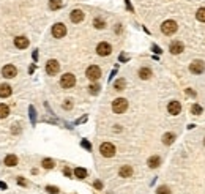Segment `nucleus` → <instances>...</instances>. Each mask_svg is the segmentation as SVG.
Listing matches in <instances>:
<instances>
[{"mask_svg": "<svg viewBox=\"0 0 205 194\" xmlns=\"http://www.w3.org/2000/svg\"><path fill=\"white\" fill-rule=\"evenodd\" d=\"M59 8H62V0H49V10L55 11Z\"/></svg>", "mask_w": 205, "mask_h": 194, "instance_id": "20", "label": "nucleus"}, {"mask_svg": "<svg viewBox=\"0 0 205 194\" xmlns=\"http://www.w3.org/2000/svg\"><path fill=\"white\" fill-rule=\"evenodd\" d=\"M85 76L90 79V80H98L101 77V70H100V66L96 65H92L87 68V71H85Z\"/></svg>", "mask_w": 205, "mask_h": 194, "instance_id": "5", "label": "nucleus"}, {"mask_svg": "<svg viewBox=\"0 0 205 194\" xmlns=\"http://www.w3.org/2000/svg\"><path fill=\"white\" fill-rule=\"evenodd\" d=\"M126 109H128V101L125 98H117V100H114L112 110H114L115 114H123Z\"/></svg>", "mask_w": 205, "mask_h": 194, "instance_id": "2", "label": "nucleus"}, {"mask_svg": "<svg viewBox=\"0 0 205 194\" xmlns=\"http://www.w3.org/2000/svg\"><path fill=\"white\" fill-rule=\"evenodd\" d=\"M153 51H155V52H156V54H159V52H161V49H159V47H158V46H153Z\"/></svg>", "mask_w": 205, "mask_h": 194, "instance_id": "39", "label": "nucleus"}, {"mask_svg": "<svg viewBox=\"0 0 205 194\" xmlns=\"http://www.w3.org/2000/svg\"><path fill=\"white\" fill-rule=\"evenodd\" d=\"M41 164H43V167H44V169H52L54 166H55V163H54V159H51V158H44V159H43V163H41Z\"/></svg>", "mask_w": 205, "mask_h": 194, "instance_id": "25", "label": "nucleus"}, {"mask_svg": "<svg viewBox=\"0 0 205 194\" xmlns=\"http://www.w3.org/2000/svg\"><path fill=\"white\" fill-rule=\"evenodd\" d=\"M93 25L96 27V29H104V27H106V22H104L101 18H96V19L93 21Z\"/></svg>", "mask_w": 205, "mask_h": 194, "instance_id": "26", "label": "nucleus"}, {"mask_svg": "<svg viewBox=\"0 0 205 194\" xmlns=\"http://www.w3.org/2000/svg\"><path fill=\"white\" fill-rule=\"evenodd\" d=\"M2 74H3V77L11 79V77H14V76L18 74V68H16L14 65H5V66L2 68Z\"/></svg>", "mask_w": 205, "mask_h": 194, "instance_id": "9", "label": "nucleus"}, {"mask_svg": "<svg viewBox=\"0 0 205 194\" xmlns=\"http://www.w3.org/2000/svg\"><path fill=\"white\" fill-rule=\"evenodd\" d=\"M29 112H30V117H32V123H35V117H36V115H35V107H33V106L29 107Z\"/></svg>", "mask_w": 205, "mask_h": 194, "instance_id": "32", "label": "nucleus"}, {"mask_svg": "<svg viewBox=\"0 0 205 194\" xmlns=\"http://www.w3.org/2000/svg\"><path fill=\"white\" fill-rule=\"evenodd\" d=\"M85 120H87V117H82V118H79L76 123H82V122H85Z\"/></svg>", "mask_w": 205, "mask_h": 194, "instance_id": "41", "label": "nucleus"}, {"mask_svg": "<svg viewBox=\"0 0 205 194\" xmlns=\"http://www.w3.org/2000/svg\"><path fill=\"white\" fill-rule=\"evenodd\" d=\"M183 49H185V46H183V43H182V41H172V43H170V46H169V51H170L174 55H177V54L183 52Z\"/></svg>", "mask_w": 205, "mask_h": 194, "instance_id": "13", "label": "nucleus"}, {"mask_svg": "<svg viewBox=\"0 0 205 194\" xmlns=\"http://www.w3.org/2000/svg\"><path fill=\"white\" fill-rule=\"evenodd\" d=\"M100 151H101V155H103L104 158H112V156L115 155V147H114L111 142H104V144H101Z\"/></svg>", "mask_w": 205, "mask_h": 194, "instance_id": "4", "label": "nucleus"}, {"mask_svg": "<svg viewBox=\"0 0 205 194\" xmlns=\"http://www.w3.org/2000/svg\"><path fill=\"white\" fill-rule=\"evenodd\" d=\"M3 163H5V166H8V167H14V166H18V156L16 155H6Z\"/></svg>", "mask_w": 205, "mask_h": 194, "instance_id": "15", "label": "nucleus"}, {"mask_svg": "<svg viewBox=\"0 0 205 194\" xmlns=\"http://www.w3.org/2000/svg\"><path fill=\"white\" fill-rule=\"evenodd\" d=\"M74 84H76V77L71 73H65L60 79V85L63 89H71V87H74Z\"/></svg>", "mask_w": 205, "mask_h": 194, "instance_id": "3", "label": "nucleus"}, {"mask_svg": "<svg viewBox=\"0 0 205 194\" xmlns=\"http://www.w3.org/2000/svg\"><path fill=\"white\" fill-rule=\"evenodd\" d=\"M203 144H205V141H203Z\"/></svg>", "mask_w": 205, "mask_h": 194, "instance_id": "43", "label": "nucleus"}, {"mask_svg": "<svg viewBox=\"0 0 205 194\" xmlns=\"http://www.w3.org/2000/svg\"><path fill=\"white\" fill-rule=\"evenodd\" d=\"M189 70H191V73H194V74H200L205 70V65H203L202 60H194L193 63L189 65Z\"/></svg>", "mask_w": 205, "mask_h": 194, "instance_id": "10", "label": "nucleus"}, {"mask_svg": "<svg viewBox=\"0 0 205 194\" xmlns=\"http://www.w3.org/2000/svg\"><path fill=\"white\" fill-rule=\"evenodd\" d=\"M52 35H54V38H63L66 35V27H65V24H62V22L54 24V27H52Z\"/></svg>", "mask_w": 205, "mask_h": 194, "instance_id": "7", "label": "nucleus"}, {"mask_svg": "<svg viewBox=\"0 0 205 194\" xmlns=\"http://www.w3.org/2000/svg\"><path fill=\"white\" fill-rule=\"evenodd\" d=\"M100 89H101V87H100L98 84H92V85L88 87V92H90L92 95H98V93H100Z\"/></svg>", "mask_w": 205, "mask_h": 194, "instance_id": "28", "label": "nucleus"}, {"mask_svg": "<svg viewBox=\"0 0 205 194\" xmlns=\"http://www.w3.org/2000/svg\"><path fill=\"white\" fill-rule=\"evenodd\" d=\"M167 110H169V114L170 115H178L180 112H182V104L178 103V101H170L169 104H167Z\"/></svg>", "mask_w": 205, "mask_h": 194, "instance_id": "11", "label": "nucleus"}, {"mask_svg": "<svg viewBox=\"0 0 205 194\" xmlns=\"http://www.w3.org/2000/svg\"><path fill=\"white\" fill-rule=\"evenodd\" d=\"M126 87V80L125 79H118V80H115V84H114V89L115 90H123V89H125Z\"/></svg>", "mask_w": 205, "mask_h": 194, "instance_id": "23", "label": "nucleus"}, {"mask_svg": "<svg viewBox=\"0 0 205 194\" xmlns=\"http://www.w3.org/2000/svg\"><path fill=\"white\" fill-rule=\"evenodd\" d=\"M150 76H152V70H150V68L144 66V68H141V70H139V77L141 79L147 80V79H150Z\"/></svg>", "mask_w": 205, "mask_h": 194, "instance_id": "19", "label": "nucleus"}, {"mask_svg": "<svg viewBox=\"0 0 205 194\" xmlns=\"http://www.w3.org/2000/svg\"><path fill=\"white\" fill-rule=\"evenodd\" d=\"M63 107H65V109H71V107H73V103H71V100H66V101L63 103Z\"/></svg>", "mask_w": 205, "mask_h": 194, "instance_id": "35", "label": "nucleus"}, {"mask_svg": "<svg viewBox=\"0 0 205 194\" xmlns=\"http://www.w3.org/2000/svg\"><path fill=\"white\" fill-rule=\"evenodd\" d=\"M84 18H85V14H84V11H82V10H73L71 14H70V19H71V22H74V24L82 22V21H84Z\"/></svg>", "mask_w": 205, "mask_h": 194, "instance_id": "12", "label": "nucleus"}, {"mask_svg": "<svg viewBox=\"0 0 205 194\" xmlns=\"http://www.w3.org/2000/svg\"><path fill=\"white\" fill-rule=\"evenodd\" d=\"M174 139H175V136L172 134V133H166L162 136V142L166 144V145H170L172 142H174Z\"/></svg>", "mask_w": 205, "mask_h": 194, "instance_id": "21", "label": "nucleus"}, {"mask_svg": "<svg viewBox=\"0 0 205 194\" xmlns=\"http://www.w3.org/2000/svg\"><path fill=\"white\" fill-rule=\"evenodd\" d=\"M63 174H65L66 177H71V171L68 169V167H65V169H63Z\"/></svg>", "mask_w": 205, "mask_h": 194, "instance_id": "37", "label": "nucleus"}, {"mask_svg": "<svg viewBox=\"0 0 205 194\" xmlns=\"http://www.w3.org/2000/svg\"><path fill=\"white\" fill-rule=\"evenodd\" d=\"M11 95V87L8 84H2L0 85V98H8Z\"/></svg>", "mask_w": 205, "mask_h": 194, "instance_id": "17", "label": "nucleus"}, {"mask_svg": "<svg viewBox=\"0 0 205 194\" xmlns=\"http://www.w3.org/2000/svg\"><path fill=\"white\" fill-rule=\"evenodd\" d=\"M191 112H193L194 115L202 114V106H199V104H193V107H191Z\"/></svg>", "mask_w": 205, "mask_h": 194, "instance_id": "29", "label": "nucleus"}, {"mask_svg": "<svg viewBox=\"0 0 205 194\" xmlns=\"http://www.w3.org/2000/svg\"><path fill=\"white\" fill-rule=\"evenodd\" d=\"M196 18H197V21H200V22H205V8H199V11H197Z\"/></svg>", "mask_w": 205, "mask_h": 194, "instance_id": "27", "label": "nucleus"}, {"mask_svg": "<svg viewBox=\"0 0 205 194\" xmlns=\"http://www.w3.org/2000/svg\"><path fill=\"white\" fill-rule=\"evenodd\" d=\"M59 71H60V63L57 60H49L46 63V73L49 76H55Z\"/></svg>", "mask_w": 205, "mask_h": 194, "instance_id": "6", "label": "nucleus"}, {"mask_svg": "<svg viewBox=\"0 0 205 194\" xmlns=\"http://www.w3.org/2000/svg\"><path fill=\"white\" fill-rule=\"evenodd\" d=\"M93 186H95V188H96V189H103V183L100 182V180H96V182H95V183H93Z\"/></svg>", "mask_w": 205, "mask_h": 194, "instance_id": "36", "label": "nucleus"}, {"mask_svg": "<svg viewBox=\"0 0 205 194\" xmlns=\"http://www.w3.org/2000/svg\"><path fill=\"white\" fill-rule=\"evenodd\" d=\"M80 145H82V147H85L87 150H92V145H90V142H88V141H85V139L80 142Z\"/></svg>", "mask_w": 205, "mask_h": 194, "instance_id": "33", "label": "nucleus"}, {"mask_svg": "<svg viewBox=\"0 0 205 194\" xmlns=\"http://www.w3.org/2000/svg\"><path fill=\"white\" fill-rule=\"evenodd\" d=\"M177 22L175 21H172V19H169V21H164L162 22V25H161V32L164 33V35H174L175 32H177Z\"/></svg>", "mask_w": 205, "mask_h": 194, "instance_id": "1", "label": "nucleus"}, {"mask_svg": "<svg viewBox=\"0 0 205 194\" xmlns=\"http://www.w3.org/2000/svg\"><path fill=\"white\" fill-rule=\"evenodd\" d=\"M10 114V107L6 104H0V118H5Z\"/></svg>", "mask_w": 205, "mask_h": 194, "instance_id": "24", "label": "nucleus"}, {"mask_svg": "<svg viewBox=\"0 0 205 194\" xmlns=\"http://www.w3.org/2000/svg\"><path fill=\"white\" fill-rule=\"evenodd\" d=\"M156 194H170V189L167 186H159L156 189Z\"/></svg>", "mask_w": 205, "mask_h": 194, "instance_id": "30", "label": "nucleus"}, {"mask_svg": "<svg viewBox=\"0 0 205 194\" xmlns=\"http://www.w3.org/2000/svg\"><path fill=\"white\" fill-rule=\"evenodd\" d=\"M16 182H18L21 186H25V185H27V180H25V178H22V177H18V180H16Z\"/></svg>", "mask_w": 205, "mask_h": 194, "instance_id": "34", "label": "nucleus"}, {"mask_svg": "<svg viewBox=\"0 0 205 194\" xmlns=\"http://www.w3.org/2000/svg\"><path fill=\"white\" fill-rule=\"evenodd\" d=\"M126 6H128V10H129V11H133V6L129 5V0H126Z\"/></svg>", "mask_w": 205, "mask_h": 194, "instance_id": "42", "label": "nucleus"}, {"mask_svg": "<svg viewBox=\"0 0 205 194\" xmlns=\"http://www.w3.org/2000/svg\"><path fill=\"white\" fill-rule=\"evenodd\" d=\"M46 191L49 192V194H59V188L57 186H46Z\"/></svg>", "mask_w": 205, "mask_h": 194, "instance_id": "31", "label": "nucleus"}, {"mask_svg": "<svg viewBox=\"0 0 205 194\" xmlns=\"http://www.w3.org/2000/svg\"><path fill=\"white\" fill-rule=\"evenodd\" d=\"M126 60H128V57H126V55H123V54H121V55H120V62H126Z\"/></svg>", "mask_w": 205, "mask_h": 194, "instance_id": "38", "label": "nucleus"}, {"mask_svg": "<svg viewBox=\"0 0 205 194\" xmlns=\"http://www.w3.org/2000/svg\"><path fill=\"white\" fill-rule=\"evenodd\" d=\"M96 52H98V55H101V57H106V55H109L112 52V46L109 43H106V41H103V43H100L96 46Z\"/></svg>", "mask_w": 205, "mask_h": 194, "instance_id": "8", "label": "nucleus"}, {"mask_svg": "<svg viewBox=\"0 0 205 194\" xmlns=\"http://www.w3.org/2000/svg\"><path fill=\"white\" fill-rule=\"evenodd\" d=\"M0 188H2V189H6V183H3V182H0Z\"/></svg>", "mask_w": 205, "mask_h": 194, "instance_id": "40", "label": "nucleus"}, {"mask_svg": "<svg viewBox=\"0 0 205 194\" xmlns=\"http://www.w3.org/2000/svg\"><path fill=\"white\" fill-rule=\"evenodd\" d=\"M14 46L18 49H25L27 46H29V38H25V36H18L14 38Z\"/></svg>", "mask_w": 205, "mask_h": 194, "instance_id": "14", "label": "nucleus"}, {"mask_svg": "<svg viewBox=\"0 0 205 194\" xmlns=\"http://www.w3.org/2000/svg\"><path fill=\"white\" fill-rule=\"evenodd\" d=\"M118 175L123 177V178L131 177L133 175V167H131V166H123V167H120V171H118Z\"/></svg>", "mask_w": 205, "mask_h": 194, "instance_id": "16", "label": "nucleus"}, {"mask_svg": "<svg viewBox=\"0 0 205 194\" xmlns=\"http://www.w3.org/2000/svg\"><path fill=\"white\" fill-rule=\"evenodd\" d=\"M74 175H76L77 178L82 180V178H85V177H87V171H85L84 167H76V169H74Z\"/></svg>", "mask_w": 205, "mask_h": 194, "instance_id": "22", "label": "nucleus"}, {"mask_svg": "<svg viewBox=\"0 0 205 194\" xmlns=\"http://www.w3.org/2000/svg\"><path fill=\"white\" fill-rule=\"evenodd\" d=\"M147 164H148V167H152V169H156L158 166L161 164V158H159V156H152V158H148Z\"/></svg>", "mask_w": 205, "mask_h": 194, "instance_id": "18", "label": "nucleus"}]
</instances>
